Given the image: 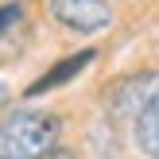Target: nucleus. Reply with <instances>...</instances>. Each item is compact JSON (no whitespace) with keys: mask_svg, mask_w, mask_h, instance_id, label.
<instances>
[{"mask_svg":"<svg viewBox=\"0 0 159 159\" xmlns=\"http://www.w3.org/2000/svg\"><path fill=\"white\" fill-rule=\"evenodd\" d=\"M58 148V116L43 109H16L0 120V159H43Z\"/></svg>","mask_w":159,"mask_h":159,"instance_id":"f257e3e1","label":"nucleus"},{"mask_svg":"<svg viewBox=\"0 0 159 159\" xmlns=\"http://www.w3.org/2000/svg\"><path fill=\"white\" fill-rule=\"evenodd\" d=\"M47 12L51 20H58L62 27L78 31V35H93L113 23L109 0H47Z\"/></svg>","mask_w":159,"mask_h":159,"instance_id":"f03ea898","label":"nucleus"},{"mask_svg":"<svg viewBox=\"0 0 159 159\" xmlns=\"http://www.w3.org/2000/svg\"><path fill=\"white\" fill-rule=\"evenodd\" d=\"M152 97H159V74H140L120 82V89L109 97V109H113V116H140Z\"/></svg>","mask_w":159,"mask_h":159,"instance_id":"7ed1b4c3","label":"nucleus"},{"mask_svg":"<svg viewBox=\"0 0 159 159\" xmlns=\"http://www.w3.org/2000/svg\"><path fill=\"white\" fill-rule=\"evenodd\" d=\"M97 58V51H78V54H70V58H62V62H54L51 70H47L39 82H31L27 85V97H39V93H47V89H58V85H66V82H74L78 74H82L89 62Z\"/></svg>","mask_w":159,"mask_h":159,"instance_id":"20e7f679","label":"nucleus"},{"mask_svg":"<svg viewBox=\"0 0 159 159\" xmlns=\"http://www.w3.org/2000/svg\"><path fill=\"white\" fill-rule=\"evenodd\" d=\"M136 148L148 159H159V97H152L148 109L136 116Z\"/></svg>","mask_w":159,"mask_h":159,"instance_id":"39448f33","label":"nucleus"},{"mask_svg":"<svg viewBox=\"0 0 159 159\" xmlns=\"http://www.w3.org/2000/svg\"><path fill=\"white\" fill-rule=\"evenodd\" d=\"M20 16H23V4H4V8H0V31H4L8 23H16Z\"/></svg>","mask_w":159,"mask_h":159,"instance_id":"423d86ee","label":"nucleus"},{"mask_svg":"<svg viewBox=\"0 0 159 159\" xmlns=\"http://www.w3.org/2000/svg\"><path fill=\"white\" fill-rule=\"evenodd\" d=\"M43 159H78V155L70 152V148H54V152H51V155H43Z\"/></svg>","mask_w":159,"mask_h":159,"instance_id":"0eeeda50","label":"nucleus"},{"mask_svg":"<svg viewBox=\"0 0 159 159\" xmlns=\"http://www.w3.org/2000/svg\"><path fill=\"white\" fill-rule=\"evenodd\" d=\"M8 101H12V85H8V82H4V78H0V109H4V105H8Z\"/></svg>","mask_w":159,"mask_h":159,"instance_id":"6e6552de","label":"nucleus"}]
</instances>
